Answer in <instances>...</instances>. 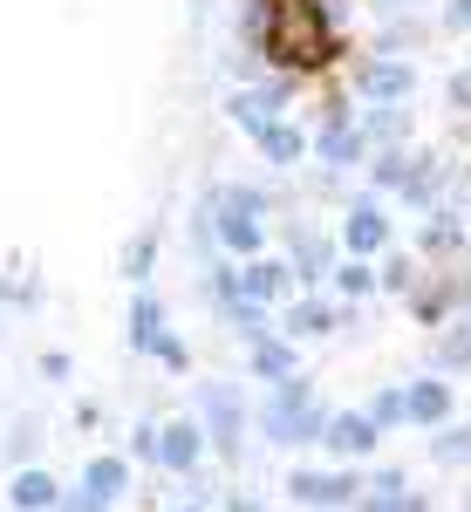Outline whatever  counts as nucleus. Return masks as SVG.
<instances>
[{
	"instance_id": "25",
	"label": "nucleus",
	"mask_w": 471,
	"mask_h": 512,
	"mask_svg": "<svg viewBox=\"0 0 471 512\" xmlns=\"http://www.w3.org/2000/svg\"><path fill=\"white\" fill-rule=\"evenodd\" d=\"M396 417H403V390H383V396H376V410H369V424L383 431V424H396Z\"/></svg>"
},
{
	"instance_id": "4",
	"label": "nucleus",
	"mask_w": 471,
	"mask_h": 512,
	"mask_svg": "<svg viewBox=\"0 0 471 512\" xmlns=\"http://www.w3.org/2000/svg\"><path fill=\"white\" fill-rule=\"evenodd\" d=\"M212 287H219V301L239 294V301H260V308H267L280 294H294V267H280V260H246L239 274H219Z\"/></svg>"
},
{
	"instance_id": "23",
	"label": "nucleus",
	"mask_w": 471,
	"mask_h": 512,
	"mask_svg": "<svg viewBox=\"0 0 471 512\" xmlns=\"http://www.w3.org/2000/svg\"><path fill=\"white\" fill-rule=\"evenodd\" d=\"M437 458H444V465H471V424L451 431V437H437Z\"/></svg>"
},
{
	"instance_id": "6",
	"label": "nucleus",
	"mask_w": 471,
	"mask_h": 512,
	"mask_svg": "<svg viewBox=\"0 0 471 512\" xmlns=\"http://www.w3.org/2000/svg\"><path fill=\"white\" fill-rule=\"evenodd\" d=\"M198 410H205V437H212L226 458H239V424H246L239 396L226 390V383H205V390H198Z\"/></svg>"
},
{
	"instance_id": "14",
	"label": "nucleus",
	"mask_w": 471,
	"mask_h": 512,
	"mask_svg": "<svg viewBox=\"0 0 471 512\" xmlns=\"http://www.w3.org/2000/svg\"><path fill=\"white\" fill-rule=\"evenodd\" d=\"M226 110H233V123H239V130H253V137H260L267 123H280V117H274V110H280V89H239V96L226 103Z\"/></svg>"
},
{
	"instance_id": "31",
	"label": "nucleus",
	"mask_w": 471,
	"mask_h": 512,
	"mask_svg": "<svg viewBox=\"0 0 471 512\" xmlns=\"http://www.w3.org/2000/svg\"><path fill=\"white\" fill-rule=\"evenodd\" d=\"M451 103H471V69H465V76H451Z\"/></svg>"
},
{
	"instance_id": "20",
	"label": "nucleus",
	"mask_w": 471,
	"mask_h": 512,
	"mask_svg": "<svg viewBox=\"0 0 471 512\" xmlns=\"http://www.w3.org/2000/svg\"><path fill=\"white\" fill-rule=\"evenodd\" d=\"M369 512H417V499L403 492V472H390L376 492H369Z\"/></svg>"
},
{
	"instance_id": "22",
	"label": "nucleus",
	"mask_w": 471,
	"mask_h": 512,
	"mask_svg": "<svg viewBox=\"0 0 471 512\" xmlns=\"http://www.w3.org/2000/svg\"><path fill=\"white\" fill-rule=\"evenodd\" d=\"M335 287H342V294H369V287H376V274H369V267H362V260H342V267H335Z\"/></svg>"
},
{
	"instance_id": "30",
	"label": "nucleus",
	"mask_w": 471,
	"mask_h": 512,
	"mask_svg": "<svg viewBox=\"0 0 471 512\" xmlns=\"http://www.w3.org/2000/svg\"><path fill=\"white\" fill-rule=\"evenodd\" d=\"M383 280V287H396V294H403V287H410V260H390V274H376Z\"/></svg>"
},
{
	"instance_id": "16",
	"label": "nucleus",
	"mask_w": 471,
	"mask_h": 512,
	"mask_svg": "<svg viewBox=\"0 0 471 512\" xmlns=\"http://www.w3.org/2000/svg\"><path fill=\"white\" fill-rule=\"evenodd\" d=\"M321 158H328V164H355V158H362V130H355L349 117H335L328 130H321Z\"/></svg>"
},
{
	"instance_id": "29",
	"label": "nucleus",
	"mask_w": 471,
	"mask_h": 512,
	"mask_svg": "<svg viewBox=\"0 0 471 512\" xmlns=\"http://www.w3.org/2000/svg\"><path fill=\"white\" fill-rule=\"evenodd\" d=\"M444 28H451V35H471V0H451V7H444Z\"/></svg>"
},
{
	"instance_id": "5",
	"label": "nucleus",
	"mask_w": 471,
	"mask_h": 512,
	"mask_svg": "<svg viewBox=\"0 0 471 512\" xmlns=\"http://www.w3.org/2000/svg\"><path fill=\"white\" fill-rule=\"evenodd\" d=\"M151 458L164 465V472H192L198 458H205V424H198V417H171V424H157Z\"/></svg>"
},
{
	"instance_id": "7",
	"label": "nucleus",
	"mask_w": 471,
	"mask_h": 512,
	"mask_svg": "<svg viewBox=\"0 0 471 512\" xmlns=\"http://www.w3.org/2000/svg\"><path fill=\"white\" fill-rule=\"evenodd\" d=\"M287 492H294L301 506H349L355 492H362V478L355 472H294Z\"/></svg>"
},
{
	"instance_id": "27",
	"label": "nucleus",
	"mask_w": 471,
	"mask_h": 512,
	"mask_svg": "<svg viewBox=\"0 0 471 512\" xmlns=\"http://www.w3.org/2000/svg\"><path fill=\"white\" fill-rule=\"evenodd\" d=\"M55 512H110V506H103V499H89V492L76 485V492H62V499H55Z\"/></svg>"
},
{
	"instance_id": "2",
	"label": "nucleus",
	"mask_w": 471,
	"mask_h": 512,
	"mask_svg": "<svg viewBox=\"0 0 471 512\" xmlns=\"http://www.w3.org/2000/svg\"><path fill=\"white\" fill-rule=\"evenodd\" d=\"M205 212H212V233L226 239L233 253H260V212H267V198L253 192V185H219V192L205 198Z\"/></svg>"
},
{
	"instance_id": "32",
	"label": "nucleus",
	"mask_w": 471,
	"mask_h": 512,
	"mask_svg": "<svg viewBox=\"0 0 471 512\" xmlns=\"http://www.w3.org/2000/svg\"><path fill=\"white\" fill-rule=\"evenodd\" d=\"M383 7H417V0H383Z\"/></svg>"
},
{
	"instance_id": "8",
	"label": "nucleus",
	"mask_w": 471,
	"mask_h": 512,
	"mask_svg": "<svg viewBox=\"0 0 471 512\" xmlns=\"http://www.w3.org/2000/svg\"><path fill=\"white\" fill-rule=\"evenodd\" d=\"M321 444H328V451H342V458H362V451H376V424H369L362 410H342V417H328V424H321Z\"/></svg>"
},
{
	"instance_id": "9",
	"label": "nucleus",
	"mask_w": 471,
	"mask_h": 512,
	"mask_svg": "<svg viewBox=\"0 0 471 512\" xmlns=\"http://www.w3.org/2000/svg\"><path fill=\"white\" fill-rule=\"evenodd\" d=\"M410 69H403V62H362V76H355V89H362V96H369V103H403V96H410Z\"/></svg>"
},
{
	"instance_id": "11",
	"label": "nucleus",
	"mask_w": 471,
	"mask_h": 512,
	"mask_svg": "<svg viewBox=\"0 0 471 512\" xmlns=\"http://www.w3.org/2000/svg\"><path fill=\"white\" fill-rule=\"evenodd\" d=\"M403 417H410V424H444V417H451V383H437V376L410 383V390H403Z\"/></svg>"
},
{
	"instance_id": "3",
	"label": "nucleus",
	"mask_w": 471,
	"mask_h": 512,
	"mask_svg": "<svg viewBox=\"0 0 471 512\" xmlns=\"http://www.w3.org/2000/svg\"><path fill=\"white\" fill-rule=\"evenodd\" d=\"M321 424H328V417L314 410L308 383H301V376H287L280 396L267 403V437H274V444H308V437H321Z\"/></svg>"
},
{
	"instance_id": "10",
	"label": "nucleus",
	"mask_w": 471,
	"mask_h": 512,
	"mask_svg": "<svg viewBox=\"0 0 471 512\" xmlns=\"http://www.w3.org/2000/svg\"><path fill=\"white\" fill-rule=\"evenodd\" d=\"M342 246H349L355 260H362V253H383V246H390V219H383L376 205H355L349 226H342Z\"/></svg>"
},
{
	"instance_id": "21",
	"label": "nucleus",
	"mask_w": 471,
	"mask_h": 512,
	"mask_svg": "<svg viewBox=\"0 0 471 512\" xmlns=\"http://www.w3.org/2000/svg\"><path fill=\"white\" fill-rule=\"evenodd\" d=\"M151 260H157V239L137 233V239H130V253H123V274H130V280H151Z\"/></svg>"
},
{
	"instance_id": "17",
	"label": "nucleus",
	"mask_w": 471,
	"mask_h": 512,
	"mask_svg": "<svg viewBox=\"0 0 471 512\" xmlns=\"http://www.w3.org/2000/svg\"><path fill=\"white\" fill-rule=\"evenodd\" d=\"M157 335H164V308H157L151 294H137L130 301V349H151Z\"/></svg>"
},
{
	"instance_id": "1",
	"label": "nucleus",
	"mask_w": 471,
	"mask_h": 512,
	"mask_svg": "<svg viewBox=\"0 0 471 512\" xmlns=\"http://www.w3.org/2000/svg\"><path fill=\"white\" fill-rule=\"evenodd\" d=\"M280 69H328L335 62V21L321 14V0H267V21L253 41Z\"/></svg>"
},
{
	"instance_id": "13",
	"label": "nucleus",
	"mask_w": 471,
	"mask_h": 512,
	"mask_svg": "<svg viewBox=\"0 0 471 512\" xmlns=\"http://www.w3.org/2000/svg\"><path fill=\"white\" fill-rule=\"evenodd\" d=\"M82 492H89V499H103V506H117L123 492H130V465H123V458H110V451H103V458H89Z\"/></svg>"
},
{
	"instance_id": "19",
	"label": "nucleus",
	"mask_w": 471,
	"mask_h": 512,
	"mask_svg": "<svg viewBox=\"0 0 471 512\" xmlns=\"http://www.w3.org/2000/svg\"><path fill=\"white\" fill-rule=\"evenodd\" d=\"M253 376H274V383H287V376H294V349L260 335V342H253Z\"/></svg>"
},
{
	"instance_id": "28",
	"label": "nucleus",
	"mask_w": 471,
	"mask_h": 512,
	"mask_svg": "<svg viewBox=\"0 0 471 512\" xmlns=\"http://www.w3.org/2000/svg\"><path fill=\"white\" fill-rule=\"evenodd\" d=\"M444 355L451 362H471V321H458V335H444Z\"/></svg>"
},
{
	"instance_id": "15",
	"label": "nucleus",
	"mask_w": 471,
	"mask_h": 512,
	"mask_svg": "<svg viewBox=\"0 0 471 512\" xmlns=\"http://www.w3.org/2000/svg\"><path fill=\"white\" fill-rule=\"evenodd\" d=\"M328 328H342V308H328V301H294L287 308V335H328Z\"/></svg>"
},
{
	"instance_id": "24",
	"label": "nucleus",
	"mask_w": 471,
	"mask_h": 512,
	"mask_svg": "<svg viewBox=\"0 0 471 512\" xmlns=\"http://www.w3.org/2000/svg\"><path fill=\"white\" fill-rule=\"evenodd\" d=\"M151 355H157V362H164V369H185V362H192L178 335H157V342H151Z\"/></svg>"
},
{
	"instance_id": "18",
	"label": "nucleus",
	"mask_w": 471,
	"mask_h": 512,
	"mask_svg": "<svg viewBox=\"0 0 471 512\" xmlns=\"http://www.w3.org/2000/svg\"><path fill=\"white\" fill-rule=\"evenodd\" d=\"M260 151H267L274 164H294L301 151H308V137H301L294 123H267V130H260Z\"/></svg>"
},
{
	"instance_id": "12",
	"label": "nucleus",
	"mask_w": 471,
	"mask_h": 512,
	"mask_svg": "<svg viewBox=\"0 0 471 512\" xmlns=\"http://www.w3.org/2000/svg\"><path fill=\"white\" fill-rule=\"evenodd\" d=\"M7 499H14V512H55L62 485H55L48 472H35V465H21V472H14V485H7Z\"/></svg>"
},
{
	"instance_id": "26",
	"label": "nucleus",
	"mask_w": 471,
	"mask_h": 512,
	"mask_svg": "<svg viewBox=\"0 0 471 512\" xmlns=\"http://www.w3.org/2000/svg\"><path fill=\"white\" fill-rule=\"evenodd\" d=\"M294 253H301V280H314V274H321V260H328V246H321V239H301Z\"/></svg>"
}]
</instances>
